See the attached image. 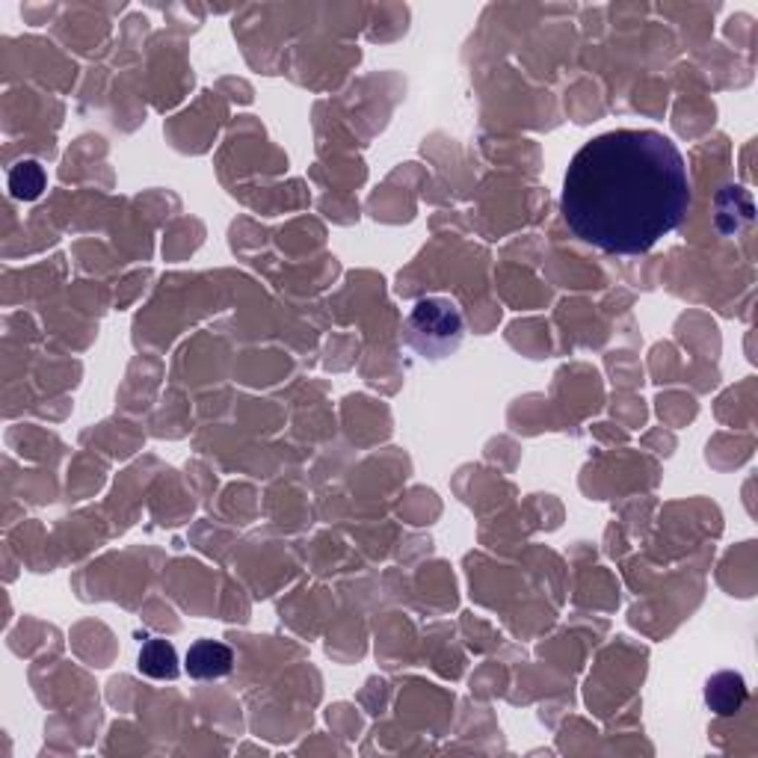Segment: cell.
I'll use <instances>...</instances> for the list:
<instances>
[{
    "mask_svg": "<svg viewBox=\"0 0 758 758\" xmlns=\"http://www.w3.org/2000/svg\"><path fill=\"white\" fill-rule=\"evenodd\" d=\"M685 155L657 130H608L569 160L566 225L601 252L643 255L675 232L691 211Z\"/></svg>",
    "mask_w": 758,
    "mask_h": 758,
    "instance_id": "obj_1",
    "label": "cell"
},
{
    "mask_svg": "<svg viewBox=\"0 0 758 758\" xmlns=\"http://www.w3.org/2000/svg\"><path fill=\"white\" fill-rule=\"evenodd\" d=\"M465 317L448 296H424L403 320V344L421 359L442 361L463 347Z\"/></svg>",
    "mask_w": 758,
    "mask_h": 758,
    "instance_id": "obj_2",
    "label": "cell"
},
{
    "mask_svg": "<svg viewBox=\"0 0 758 758\" xmlns=\"http://www.w3.org/2000/svg\"><path fill=\"white\" fill-rule=\"evenodd\" d=\"M234 655L232 649L220 643V640H196L193 646L187 649L185 670L190 678L208 682V678H222L232 673Z\"/></svg>",
    "mask_w": 758,
    "mask_h": 758,
    "instance_id": "obj_3",
    "label": "cell"
},
{
    "mask_svg": "<svg viewBox=\"0 0 758 758\" xmlns=\"http://www.w3.org/2000/svg\"><path fill=\"white\" fill-rule=\"evenodd\" d=\"M705 703L714 714L731 717L747 703V682L740 673H717L705 682Z\"/></svg>",
    "mask_w": 758,
    "mask_h": 758,
    "instance_id": "obj_4",
    "label": "cell"
},
{
    "mask_svg": "<svg viewBox=\"0 0 758 758\" xmlns=\"http://www.w3.org/2000/svg\"><path fill=\"white\" fill-rule=\"evenodd\" d=\"M137 666H139V673L148 675V678H169V682L178 678V673H181L176 646L158 638L143 643V649H139V655H137Z\"/></svg>",
    "mask_w": 758,
    "mask_h": 758,
    "instance_id": "obj_5",
    "label": "cell"
},
{
    "mask_svg": "<svg viewBox=\"0 0 758 758\" xmlns=\"http://www.w3.org/2000/svg\"><path fill=\"white\" fill-rule=\"evenodd\" d=\"M747 196V190L744 187H723L720 193H717V202H714V208H717V229H720L723 234H735L740 232L744 225H749L752 222V199L749 202H744L738 208V202Z\"/></svg>",
    "mask_w": 758,
    "mask_h": 758,
    "instance_id": "obj_6",
    "label": "cell"
},
{
    "mask_svg": "<svg viewBox=\"0 0 758 758\" xmlns=\"http://www.w3.org/2000/svg\"><path fill=\"white\" fill-rule=\"evenodd\" d=\"M45 169H42L39 160H21V164H15L10 169V178H7L12 199H19V202H36L42 190H45Z\"/></svg>",
    "mask_w": 758,
    "mask_h": 758,
    "instance_id": "obj_7",
    "label": "cell"
}]
</instances>
